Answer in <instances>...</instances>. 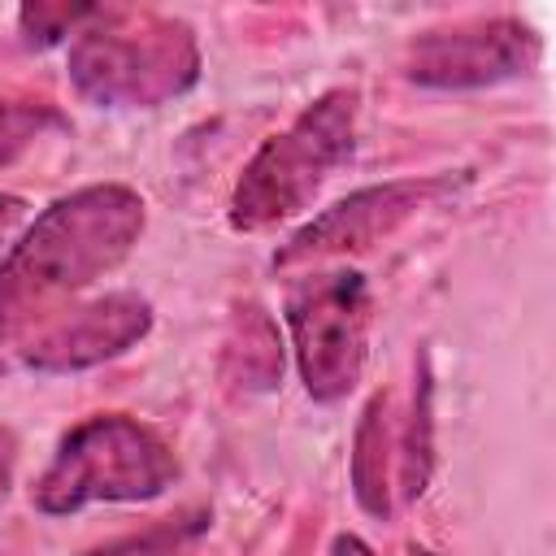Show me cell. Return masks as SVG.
<instances>
[{
    "mask_svg": "<svg viewBox=\"0 0 556 556\" xmlns=\"http://www.w3.org/2000/svg\"><path fill=\"white\" fill-rule=\"evenodd\" d=\"M222 369L243 391H274L282 382V339H278L274 317L261 304H239L235 308L226 352H222Z\"/></svg>",
    "mask_w": 556,
    "mask_h": 556,
    "instance_id": "10",
    "label": "cell"
},
{
    "mask_svg": "<svg viewBox=\"0 0 556 556\" xmlns=\"http://www.w3.org/2000/svg\"><path fill=\"white\" fill-rule=\"evenodd\" d=\"M143 200L122 182H91L52 200L0 261V348L26 343L61 304L126 261L143 235Z\"/></svg>",
    "mask_w": 556,
    "mask_h": 556,
    "instance_id": "1",
    "label": "cell"
},
{
    "mask_svg": "<svg viewBox=\"0 0 556 556\" xmlns=\"http://www.w3.org/2000/svg\"><path fill=\"white\" fill-rule=\"evenodd\" d=\"M391 400L378 391L365 408H361V421H356V434H352V495L356 504L387 521L395 500H391V460H395V434H391Z\"/></svg>",
    "mask_w": 556,
    "mask_h": 556,
    "instance_id": "9",
    "label": "cell"
},
{
    "mask_svg": "<svg viewBox=\"0 0 556 556\" xmlns=\"http://www.w3.org/2000/svg\"><path fill=\"white\" fill-rule=\"evenodd\" d=\"M13 469H17V439L9 426H0V504L13 491Z\"/></svg>",
    "mask_w": 556,
    "mask_h": 556,
    "instance_id": "15",
    "label": "cell"
},
{
    "mask_svg": "<svg viewBox=\"0 0 556 556\" xmlns=\"http://www.w3.org/2000/svg\"><path fill=\"white\" fill-rule=\"evenodd\" d=\"M208 521H213V513L204 504H195V508H182V513H174V517H165V521H156L139 534L113 539V543H104L96 552H83V556H174L187 543H195L208 530Z\"/></svg>",
    "mask_w": 556,
    "mask_h": 556,
    "instance_id": "11",
    "label": "cell"
},
{
    "mask_svg": "<svg viewBox=\"0 0 556 556\" xmlns=\"http://www.w3.org/2000/svg\"><path fill=\"white\" fill-rule=\"evenodd\" d=\"M91 13H96V4H26L17 13V22H22L26 43L48 48V43H61L65 35H74Z\"/></svg>",
    "mask_w": 556,
    "mask_h": 556,
    "instance_id": "14",
    "label": "cell"
},
{
    "mask_svg": "<svg viewBox=\"0 0 556 556\" xmlns=\"http://www.w3.org/2000/svg\"><path fill=\"white\" fill-rule=\"evenodd\" d=\"M52 126H61V117L48 104H13V100H0V169L13 165Z\"/></svg>",
    "mask_w": 556,
    "mask_h": 556,
    "instance_id": "13",
    "label": "cell"
},
{
    "mask_svg": "<svg viewBox=\"0 0 556 556\" xmlns=\"http://www.w3.org/2000/svg\"><path fill=\"white\" fill-rule=\"evenodd\" d=\"M330 556H374V547L365 539H356V534H339L330 543Z\"/></svg>",
    "mask_w": 556,
    "mask_h": 556,
    "instance_id": "16",
    "label": "cell"
},
{
    "mask_svg": "<svg viewBox=\"0 0 556 556\" xmlns=\"http://www.w3.org/2000/svg\"><path fill=\"white\" fill-rule=\"evenodd\" d=\"M400 491L413 500L426 491V478H430V460H434V443H430V387H426V374H421V391H417V408L408 417V430L400 439Z\"/></svg>",
    "mask_w": 556,
    "mask_h": 556,
    "instance_id": "12",
    "label": "cell"
},
{
    "mask_svg": "<svg viewBox=\"0 0 556 556\" xmlns=\"http://www.w3.org/2000/svg\"><path fill=\"white\" fill-rule=\"evenodd\" d=\"M174 478H178V456L152 426L126 413H100L65 430L30 500L48 517H70L87 504L156 500L174 486Z\"/></svg>",
    "mask_w": 556,
    "mask_h": 556,
    "instance_id": "4",
    "label": "cell"
},
{
    "mask_svg": "<svg viewBox=\"0 0 556 556\" xmlns=\"http://www.w3.org/2000/svg\"><path fill=\"white\" fill-rule=\"evenodd\" d=\"M65 61L78 96L104 109H156L200 78V48L187 22L117 4H96Z\"/></svg>",
    "mask_w": 556,
    "mask_h": 556,
    "instance_id": "2",
    "label": "cell"
},
{
    "mask_svg": "<svg viewBox=\"0 0 556 556\" xmlns=\"http://www.w3.org/2000/svg\"><path fill=\"white\" fill-rule=\"evenodd\" d=\"M447 191H452L447 174H439V178H391V182L361 187V191L343 195L339 204H330L326 213H317L313 222H304L274 252V269H295V265H308V261L365 252V248L391 239L404 222H413L421 208H430Z\"/></svg>",
    "mask_w": 556,
    "mask_h": 556,
    "instance_id": "7",
    "label": "cell"
},
{
    "mask_svg": "<svg viewBox=\"0 0 556 556\" xmlns=\"http://www.w3.org/2000/svg\"><path fill=\"white\" fill-rule=\"evenodd\" d=\"M356 104V87H330L313 104H304L287 130L269 135L235 182L230 226L252 235L304 213L326 178L352 161Z\"/></svg>",
    "mask_w": 556,
    "mask_h": 556,
    "instance_id": "3",
    "label": "cell"
},
{
    "mask_svg": "<svg viewBox=\"0 0 556 556\" xmlns=\"http://www.w3.org/2000/svg\"><path fill=\"white\" fill-rule=\"evenodd\" d=\"M369 282L356 269H321L287 291V330L300 382L313 400H343L369 356Z\"/></svg>",
    "mask_w": 556,
    "mask_h": 556,
    "instance_id": "5",
    "label": "cell"
},
{
    "mask_svg": "<svg viewBox=\"0 0 556 556\" xmlns=\"http://www.w3.org/2000/svg\"><path fill=\"white\" fill-rule=\"evenodd\" d=\"M408 556H434V552H426V547H408Z\"/></svg>",
    "mask_w": 556,
    "mask_h": 556,
    "instance_id": "18",
    "label": "cell"
},
{
    "mask_svg": "<svg viewBox=\"0 0 556 556\" xmlns=\"http://www.w3.org/2000/svg\"><path fill=\"white\" fill-rule=\"evenodd\" d=\"M152 326V304L135 291H109L83 308H65L22 343V361L39 374H70L135 348Z\"/></svg>",
    "mask_w": 556,
    "mask_h": 556,
    "instance_id": "8",
    "label": "cell"
},
{
    "mask_svg": "<svg viewBox=\"0 0 556 556\" xmlns=\"http://www.w3.org/2000/svg\"><path fill=\"white\" fill-rule=\"evenodd\" d=\"M539 61V35L521 17H465L421 30L404 52V78L434 91H473L526 74Z\"/></svg>",
    "mask_w": 556,
    "mask_h": 556,
    "instance_id": "6",
    "label": "cell"
},
{
    "mask_svg": "<svg viewBox=\"0 0 556 556\" xmlns=\"http://www.w3.org/2000/svg\"><path fill=\"white\" fill-rule=\"evenodd\" d=\"M22 208H26V204H22L17 195H4V191H0V235L22 217Z\"/></svg>",
    "mask_w": 556,
    "mask_h": 556,
    "instance_id": "17",
    "label": "cell"
}]
</instances>
